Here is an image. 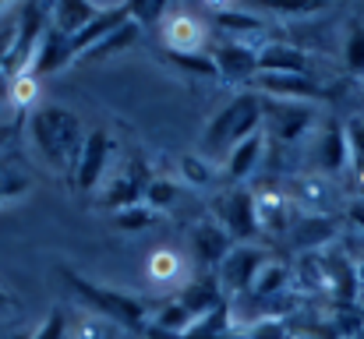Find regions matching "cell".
<instances>
[{"label": "cell", "mask_w": 364, "mask_h": 339, "mask_svg": "<svg viewBox=\"0 0 364 339\" xmlns=\"http://www.w3.org/2000/svg\"><path fill=\"white\" fill-rule=\"evenodd\" d=\"M4 103H11V71L7 68H0V107Z\"/></svg>", "instance_id": "38"}, {"label": "cell", "mask_w": 364, "mask_h": 339, "mask_svg": "<svg viewBox=\"0 0 364 339\" xmlns=\"http://www.w3.org/2000/svg\"><path fill=\"white\" fill-rule=\"evenodd\" d=\"M166 11H170V7H166L163 0H149V4H127V14H131L138 25H145V21H156V18L163 21V18H166Z\"/></svg>", "instance_id": "36"}, {"label": "cell", "mask_w": 364, "mask_h": 339, "mask_svg": "<svg viewBox=\"0 0 364 339\" xmlns=\"http://www.w3.org/2000/svg\"><path fill=\"white\" fill-rule=\"evenodd\" d=\"M181 173H184V181L195 184V188H209V184L216 181V166H213L205 156H198V152L181 156Z\"/></svg>", "instance_id": "30"}, {"label": "cell", "mask_w": 364, "mask_h": 339, "mask_svg": "<svg viewBox=\"0 0 364 339\" xmlns=\"http://www.w3.org/2000/svg\"><path fill=\"white\" fill-rule=\"evenodd\" d=\"M11 304H14V301H11V294H7V290L0 286V315H4V311H7Z\"/></svg>", "instance_id": "41"}, {"label": "cell", "mask_w": 364, "mask_h": 339, "mask_svg": "<svg viewBox=\"0 0 364 339\" xmlns=\"http://www.w3.org/2000/svg\"><path fill=\"white\" fill-rule=\"evenodd\" d=\"M262 120L269 124V134L276 141H297L311 127L308 103H283V99H262Z\"/></svg>", "instance_id": "10"}, {"label": "cell", "mask_w": 364, "mask_h": 339, "mask_svg": "<svg viewBox=\"0 0 364 339\" xmlns=\"http://www.w3.org/2000/svg\"><path fill=\"white\" fill-rule=\"evenodd\" d=\"M85 127L78 120V113L68 107H36L28 117V141L39 152V159L53 170L64 173L68 181H75V166L85 145Z\"/></svg>", "instance_id": "1"}, {"label": "cell", "mask_w": 364, "mask_h": 339, "mask_svg": "<svg viewBox=\"0 0 364 339\" xmlns=\"http://www.w3.org/2000/svg\"><path fill=\"white\" fill-rule=\"evenodd\" d=\"M255 216H258V230L283 233L290 226V198L279 195V191H258L255 195Z\"/></svg>", "instance_id": "21"}, {"label": "cell", "mask_w": 364, "mask_h": 339, "mask_svg": "<svg viewBox=\"0 0 364 339\" xmlns=\"http://www.w3.org/2000/svg\"><path fill=\"white\" fill-rule=\"evenodd\" d=\"M255 131H262V96L237 92L230 103H223L209 117V127L202 131V141H198V156H205L213 163V156L223 152V159H227V152Z\"/></svg>", "instance_id": "2"}, {"label": "cell", "mask_w": 364, "mask_h": 339, "mask_svg": "<svg viewBox=\"0 0 364 339\" xmlns=\"http://www.w3.org/2000/svg\"><path fill=\"white\" fill-rule=\"evenodd\" d=\"M36 329H11V333H0V339H32Z\"/></svg>", "instance_id": "39"}, {"label": "cell", "mask_w": 364, "mask_h": 339, "mask_svg": "<svg viewBox=\"0 0 364 339\" xmlns=\"http://www.w3.org/2000/svg\"><path fill=\"white\" fill-rule=\"evenodd\" d=\"M287 286V265H279V262H265L262 265V272L255 276V283H251V294L255 297H272V294H279Z\"/></svg>", "instance_id": "29"}, {"label": "cell", "mask_w": 364, "mask_h": 339, "mask_svg": "<svg viewBox=\"0 0 364 339\" xmlns=\"http://www.w3.org/2000/svg\"><path fill=\"white\" fill-rule=\"evenodd\" d=\"M213 220L223 226L234 244H251L255 230H258V216H255V195L247 188H230L223 195L213 198Z\"/></svg>", "instance_id": "4"}, {"label": "cell", "mask_w": 364, "mask_h": 339, "mask_svg": "<svg viewBox=\"0 0 364 339\" xmlns=\"http://www.w3.org/2000/svg\"><path fill=\"white\" fill-rule=\"evenodd\" d=\"M213 60L223 82H255L258 75V46L241 43V39H223L213 50Z\"/></svg>", "instance_id": "11"}, {"label": "cell", "mask_w": 364, "mask_h": 339, "mask_svg": "<svg viewBox=\"0 0 364 339\" xmlns=\"http://www.w3.org/2000/svg\"><path fill=\"white\" fill-rule=\"evenodd\" d=\"M159 220V212H152L145 202H138V205H127L121 212H114V223L121 226L124 233H138V230H145V226H152Z\"/></svg>", "instance_id": "32"}, {"label": "cell", "mask_w": 364, "mask_h": 339, "mask_svg": "<svg viewBox=\"0 0 364 339\" xmlns=\"http://www.w3.org/2000/svg\"><path fill=\"white\" fill-rule=\"evenodd\" d=\"M265 11H269V14H276V18L297 21V18H315V14H322L326 7H322V4H269Z\"/></svg>", "instance_id": "35"}, {"label": "cell", "mask_w": 364, "mask_h": 339, "mask_svg": "<svg viewBox=\"0 0 364 339\" xmlns=\"http://www.w3.org/2000/svg\"><path fill=\"white\" fill-rule=\"evenodd\" d=\"M191 322H195V315L173 297V301H166L163 308H156L152 315H149V325L156 329V333H163V336L170 339H181L188 329H191Z\"/></svg>", "instance_id": "23"}, {"label": "cell", "mask_w": 364, "mask_h": 339, "mask_svg": "<svg viewBox=\"0 0 364 339\" xmlns=\"http://www.w3.org/2000/svg\"><path fill=\"white\" fill-rule=\"evenodd\" d=\"M64 283L75 290V297L92 311L100 315L103 322H114V325H124L131 333H141L149 329V308L134 297V294H124L117 286H103V283H92L85 276H78L75 269H60Z\"/></svg>", "instance_id": "3"}, {"label": "cell", "mask_w": 364, "mask_h": 339, "mask_svg": "<svg viewBox=\"0 0 364 339\" xmlns=\"http://www.w3.org/2000/svg\"><path fill=\"white\" fill-rule=\"evenodd\" d=\"M230 325H234V304L223 301L216 311L195 318L191 329H188L181 339H230Z\"/></svg>", "instance_id": "24"}, {"label": "cell", "mask_w": 364, "mask_h": 339, "mask_svg": "<svg viewBox=\"0 0 364 339\" xmlns=\"http://www.w3.org/2000/svg\"><path fill=\"white\" fill-rule=\"evenodd\" d=\"M209 18H213V25L220 28V32H227V39H241L247 43L244 36H251V32H262L265 28V21H262V14L258 11H247V7H230V4H209Z\"/></svg>", "instance_id": "16"}, {"label": "cell", "mask_w": 364, "mask_h": 339, "mask_svg": "<svg viewBox=\"0 0 364 339\" xmlns=\"http://www.w3.org/2000/svg\"><path fill=\"white\" fill-rule=\"evenodd\" d=\"M262 149H265V134H262V131H255V134H247L244 141H237V145L227 152V159H223V177L234 181V184L247 181V177L255 173L258 159H262Z\"/></svg>", "instance_id": "17"}, {"label": "cell", "mask_w": 364, "mask_h": 339, "mask_svg": "<svg viewBox=\"0 0 364 339\" xmlns=\"http://www.w3.org/2000/svg\"><path fill=\"white\" fill-rule=\"evenodd\" d=\"M350 216H354V223H361V230H364V202H358V205L350 209Z\"/></svg>", "instance_id": "40"}, {"label": "cell", "mask_w": 364, "mask_h": 339, "mask_svg": "<svg viewBox=\"0 0 364 339\" xmlns=\"http://www.w3.org/2000/svg\"><path fill=\"white\" fill-rule=\"evenodd\" d=\"M68 311L57 304V308H50V315L43 318V325L32 333V339H68Z\"/></svg>", "instance_id": "34"}, {"label": "cell", "mask_w": 364, "mask_h": 339, "mask_svg": "<svg viewBox=\"0 0 364 339\" xmlns=\"http://www.w3.org/2000/svg\"><path fill=\"white\" fill-rule=\"evenodd\" d=\"M100 11L103 7H96V4H53L50 7V25L60 32V36H68V39H75L85 25H92L96 18H100Z\"/></svg>", "instance_id": "22"}, {"label": "cell", "mask_w": 364, "mask_h": 339, "mask_svg": "<svg viewBox=\"0 0 364 339\" xmlns=\"http://www.w3.org/2000/svg\"><path fill=\"white\" fill-rule=\"evenodd\" d=\"M191 247H195V258H198L205 269H220L223 258H227L230 247H234V237L216 223V220H202V223H195V230H191Z\"/></svg>", "instance_id": "15"}, {"label": "cell", "mask_w": 364, "mask_h": 339, "mask_svg": "<svg viewBox=\"0 0 364 339\" xmlns=\"http://www.w3.org/2000/svg\"><path fill=\"white\" fill-rule=\"evenodd\" d=\"M145 276L156 283V286H173L181 283L184 276V258L173 251V247H156L145 262Z\"/></svg>", "instance_id": "25"}, {"label": "cell", "mask_w": 364, "mask_h": 339, "mask_svg": "<svg viewBox=\"0 0 364 339\" xmlns=\"http://www.w3.org/2000/svg\"><path fill=\"white\" fill-rule=\"evenodd\" d=\"M343 68L364 78V21H350L347 25V36H343Z\"/></svg>", "instance_id": "27"}, {"label": "cell", "mask_w": 364, "mask_h": 339, "mask_svg": "<svg viewBox=\"0 0 364 339\" xmlns=\"http://www.w3.org/2000/svg\"><path fill=\"white\" fill-rule=\"evenodd\" d=\"M39 99V78L32 71H14L11 75V103L18 110H28Z\"/></svg>", "instance_id": "31"}, {"label": "cell", "mask_w": 364, "mask_h": 339, "mask_svg": "<svg viewBox=\"0 0 364 339\" xmlns=\"http://www.w3.org/2000/svg\"><path fill=\"white\" fill-rule=\"evenodd\" d=\"M255 89L262 99H283V103L326 99V89L311 75H255Z\"/></svg>", "instance_id": "9"}, {"label": "cell", "mask_w": 364, "mask_h": 339, "mask_svg": "<svg viewBox=\"0 0 364 339\" xmlns=\"http://www.w3.org/2000/svg\"><path fill=\"white\" fill-rule=\"evenodd\" d=\"M75 60V53H71V39L68 36H60L53 25L43 32V39H39V46L32 50V57H28V64L21 68V71H32L36 78H46V75H53V71H60V68H68Z\"/></svg>", "instance_id": "12"}, {"label": "cell", "mask_w": 364, "mask_h": 339, "mask_svg": "<svg viewBox=\"0 0 364 339\" xmlns=\"http://www.w3.org/2000/svg\"><path fill=\"white\" fill-rule=\"evenodd\" d=\"M333 220L329 216H322V212H311V216H301L297 223L290 226V237H294V244L301 247V251H322L333 237H336V230H333Z\"/></svg>", "instance_id": "20"}, {"label": "cell", "mask_w": 364, "mask_h": 339, "mask_svg": "<svg viewBox=\"0 0 364 339\" xmlns=\"http://www.w3.org/2000/svg\"><path fill=\"white\" fill-rule=\"evenodd\" d=\"M138 32H141V25H138V21L127 14V21H124V25H117V28H114V32H110V36H107V39H103V43H100V46H96L89 57H85V60H103V57L121 53V50H127V46L138 39Z\"/></svg>", "instance_id": "26"}, {"label": "cell", "mask_w": 364, "mask_h": 339, "mask_svg": "<svg viewBox=\"0 0 364 339\" xmlns=\"http://www.w3.org/2000/svg\"><path fill=\"white\" fill-rule=\"evenodd\" d=\"M265 262H269V254L262 247H255V244H234L230 254L223 258V265L216 269V279L230 294H251V283H255V276L262 272Z\"/></svg>", "instance_id": "7"}, {"label": "cell", "mask_w": 364, "mask_h": 339, "mask_svg": "<svg viewBox=\"0 0 364 339\" xmlns=\"http://www.w3.org/2000/svg\"><path fill=\"white\" fill-rule=\"evenodd\" d=\"M258 75H308V57L294 43L265 39L258 46Z\"/></svg>", "instance_id": "14"}, {"label": "cell", "mask_w": 364, "mask_h": 339, "mask_svg": "<svg viewBox=\"0 0 364 339\" xmlns=\"http://www.w3.org/2000/svg\"><path fill=\"white\" fill-rule=\"evenodd\" d=\"M315 166L322 173H340L350 166V141H347V127H340L336 120L326 124L315 138V152H311Z\"/></svg>", "instance_id": "13"}, {"label": "cell", "mask_w": 364, "mask_h": 339, "mask_svg": "<svg viewBox=\"0 0 364 339\" xmlns=\"http://www.w3.org/2000/svg\"><path fill=\"white\" fill-rule=\"evenodd\" d=\"M152 177H156V173L149 170V163L138 159V156H131L121 170L103 184L100 205H107L110 212H121V209H127V205H138V202L145 198V188L152 184Z\"/></svg>", "instance_id": "6"}, {"label": "cell", "mask_w": 364, "mask_h": 339, "mask_svg": "<svg viewBox=\"0 0 364 339\" xmlns=\"http://www.w3.org/2000/svg\"><path fill=\"white\" fill-rule=\"evenodd\" d=\"M110 156H114V138L107 127H92L85 134V145H82V156H78V166H75V188L82 195L89 191H100L103 181H107V170H110Z\"/></svg>", "instance_id": "5"}, {"label": "cell", "mask_w": 364, "mask_h": 339, "mask_svg": "<svg viewBox=\"0 0 364 339\" xmlns=\"http://www.w3.org/2000/svg\"><path fill=\"white\" fill-rule=\"evenodd\" d=\"M159 32L170 53H205L209 25L191 11H166V18L159 21Z\"/></svg>", "instance_id": "8"}, {"label": "cell", "mask_w": 364, "mask_h": 339, "mask_svg": "<svg viewBox=\"0 0 364 339\" xmlns=\"http://www.w3.org/2000/svg\"><path fill=\"white\" fill-rule=\"evenodd\" d=\"M237 339H290V329L279 315H269V318H258L247 329H241Z\"/></svg>", "instance_id": "33"}, {"label": "cell", "mask_w": 364, "mask_h": 339, "mask_svg": "<svg viewBox=\"0 0 364 339\" xmlns=\"http://www.w3.org/2000/svg\"><path fill=\"white\" fill-rule=\"evenodd\" d=\"M177 195H181V188H177L170 177H152V184L145 188V198H141V202H145L152 212H166V209H173Z\"/></svg>", "instance_id": "28"}, {"label": "cell", "mask_w": 364, "mask_h": 339, "mask_svg": "<svg viewBox=\"0 0 364 339\" xmlns=\"http://www.w3.org/2000/svg\"><path fill=\"white\" fill-rule=\"evenodd\" d=\"M32 173L18 156H0V205L21 202L32 195Z\"/></svg>", "instance_id": "19"}, {"label": "cell", "mask_w": 364, "mask_h": 339, "mask_svg": "<svg viewBox=\"0 0 364 339\" xmlns=\"http://www.w3.org/2000/svg\"><path fill=\"white\" fill-rule=\"evenodd\" d=\"M177 301H181L195 318H202V315L216 311V308L227 301V294H223V286H220V279H216V276H202V279H191L188 286H181Z\"/></svg>", "instance_id": "18"}, {"label": "cell", "mask_w": 364, "mask_h": 339, "mask_svg": "<svg viewBox=\"0 0 364 339\" xmlns=\"http://www.w3.org/2000/svg\"><path fill=\"white\" fill-rule=\"evenodd\" d=\"M318 198H322V184H318V181H311V177H308V181H301V184H297V202L311 205V202H318Z\"/></svg>", "instance_id": "37"}]
</instances>
